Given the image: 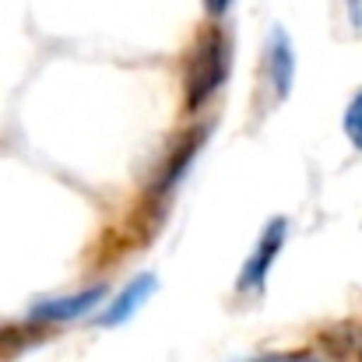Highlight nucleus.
Returning a JSON list of instances; mask_svg holds the SVG:
<instances>
[{"instance_id":"nucleus-1","label":"nucleus","mask_w":362,"mask_h":362,"mask_svg":"<svg viewBox=\"0 0 362 362\" xmlns=\"http://www.w3.org/2000/svg\"><path fill=\"white\" fill-rule=\"evenodd\" d=\"M229 64H233V49H229V35L218 25H208L197 32L190 57H187V71H183V106L190 113L204 110L218 88L229 78Z\"/></svg>"},{"instance_id":"nucleus-2","label":"nucleus","mask_w":362,"mask_h":362,"mask_svg":"<svg viewBox=\"0 0 362 362\" xmlns=\"http://www.w3.org/2000/svg\"><path fill=\"white\" fill-rule=\"evenodd\" d=\"M201 144H204V127L187 130V137H180V141H176V148L165 155V162L158 165V176H155V180H151V187H148V201H165V197L176 190V183H180V180H183V173L190 169L194 155L201 151Z\"/></svg>"},{"instance_id":"nucleus-3","label":"nucleus","mask_w":362,"mask_h":362,"mask_svg":"<svg viewBox=\"0 0 362 362\" xmlns=\"http://www.w3.org/2000/svg\"><path fill=\"white\" fill-rule=\"evenodd\" d=\"M285 233H288L285 218H274V222L264 229L257 250L250 253V260L243 264V271H240V292H260V288H264V278L271 274V264L278 260V253H281V246H285Z\"/></svg>"},{"instance_id":"nucleus-4","label":"nucleus","mask_w":362,"mask_h":362,"mask_svg":"<svg viewBox=\"0 0 362 362\" xmlns=\"http://www.w3.org/2000/svg\"><path fill=\"white\" fill-rule=\"evenodd\" d=\"M106 299V285H92L85 292H74V296H60V299H42L32 306L28 320L32 324H67L74 317H85L92 313L99 303Z\"/></svg>"},{"instance_id":"nucleus-5","label":"nucleus","mask_w":362,"mask_h":362,"mask_svg":"<svg viewBox=\"0 0 362 362\" xmlns=\"http://www.w3.org/2000/svg\"><path fill=\"white\" fill-rule=\"evenodd\" d=\"M292 74H296V57H292V42L281 28L271 32L267 39V81L274 88V103H281L292 88Z\"/></svg>"},{"instance_id":"nucleus-6","label":"nucleus","mask_w":362,"mask_h":362,"mask_svg":"<svg viewBox=\"0 0 362 362\" xmlns=\"http://www.w3.org/2000/svg\"><path fill=\"white\" fill-rule=\"evenodd\" d=\"M151 292H155V278H151V274H137V278L123 288L120 296H117V299L103 310L99 324H103V327H117V324H123L130 313H137V310H141V303H144Z\"/></svg>"},{"instance_id":"nucleus-7","label":"nucleus","mask_w":362,"mask_h":362,"mask_svg":"<svg viewBox=\"0 0 362 362\" xmlns=\"http://www.w3.org/2000/svg\"><path fill=\"white\" fill-rule=\"evenodd\" d=\"M39 334H42V324H35V327H0V356H14V352L28 349Z\"/></svg>"},{"instance_id":"nucleus-8","label":"nucleus","mask_w":362,"mask_h":362,"mask_svg":"<svg viewBox=\"0 0 362 362\" xmlns=\"http://www.w3.org/2000/svg\"><path fill=\"white\" fill-rule=\"evenodd\" d=\"M345 134H349V141L362 151V92L349 103V110H345Z\"/></svg>"},{"instance_id":"nucleus-9","label":"nucleus","mask_w":362,"mask_h":362,"mask_svg":"<svg viewBox=\"0 0 362 362\" xmlns=\"http://www.w3.org/2000/svg\"><path fill=\"white\" fill-rule=\"evenodd\" d=\"M229 7H233V0H204V11H208L211 18H222Z\"/></svg>"}]
</instances>
